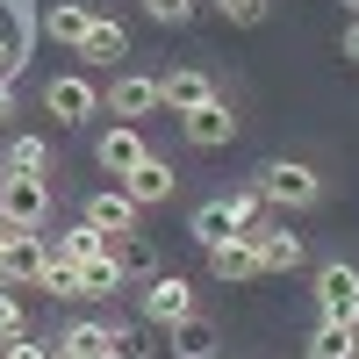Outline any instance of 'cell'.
<instances>
[{"label":"cell","instance_id":"obj_27","mask_svg":"<svg viewBox=\"0 0 359 359\" xmlns=\"http://www.w3.org/2000/svg\"><path fill=\"white\" fill-rule=\"evenodd\" d=\"M208 8H216L223 22H237V29H252V22L266 15V0H208Z\"/></svg>","mask_w":359,"mask_h":359},{"label":"cell","instance_id":"obj_2","mask_svg":"<svg viewBox=\"0 0 359 359\" xmlns=\"http://www.w3.org/2000/svg\"><path fill=\"white\" fill-rule=\"evenodd\" d=\"M0 223L8 230H43L50 223V180L43 172H0Z\"/></svg>","mask_w":359,"mask_h":359},{"label":"cell","instance_id":"obj_34","mask_svg":"<svg viewBox=\"0 0 359 359\" xmlns=\"http://www.w3.org/2000/svg\"><path fill=\"white\" fill-rule=\"evenodd\" d=\"M50 359H86V352H65V345H57V352H50Z\"/></svg>","mask_w":359,"mask_h":359},{"label":"cell","instance_id":"obj_29","mask_svg":"<svg viewBox=\"0 0 359 359\" xmlns=\"http://www.w3.org/2000/svg\"><path fill=\"white\" fill-rule=\"evenodd\" d=\"M57 345H43V338H8L0 345V359H50Z\"/></svg>","mask_w":359,"mask_h":359},{"label":"cell","instance_id":"obj_14","mask_svg":"<svg viewBox=\"0 0 359 359\" xmlns=\"http://www.w3.org/2000/svg\"><path fill=\"white\" fill-rule=\"evenodd\" d=\"M172 359H216V323L208 316H180L172 323Z\"/></svg>","mask_w":359,"mask_h":359},{"label":"cell","instance_id":"obj_24","mask_svg":"<svg viewBox=\"0 0 359 359\" xmlns=\"http://www.w3.org/2000/svg\"><path fill=\"white\" fill-rule=\"evenodd\" d=\"M36 287L57 294V302H72V294H79V266H65V259L50 252V266H43V280H36Z\"/></svg>","mask_w":359,"mask_h":359},{"label":"cell","instance_id":"obj_16","mask_svg":"<svg viewBox=\"0 0 359 359\" xmlns=\"http://www.w3.org/2000/svg\"><path fill=\"white\" fill-rule=\"evenodd\" d=\"M123 50H130V36H123L115 22H86V36H79V57H86V65H115Z\"/></svg>","mask_w":359,"mask_h":359},{"label":"cell","instance_id":"obj_33","mask_svg":"<svg viewBox=\"0 0 359 359\" xmlns=\"http://www.w3.org/2000/svg\"><path fill=\"white\" fill-rule=\"evenodd\" d=\"M345 57H352V65H359V22L345 29Z\"/></svg>","mask_w":359,"mask_h":359},{"label":"cell","instance_id":"obj_35","mask_svg":"<svg viewBox=\"0 0 359 359\" xmlns=\"http://www.w3.org/2000/svg\"><path fill=\"white\" fill-rule=\"evenodd\" d=\"M345 8H352V15H359V0H345Z\"/></svg>","mask_w":359,"mask_h":359},{"label":"cell","instance_id":"obj_25","mask_svg":"<svg viewBox=\"0 0 359 359\" xmlns=\"http://www.w3.org/2000/svg\"><path fill=\"white\" fill-rule=\"evenodd\" d=\"M223 208H230V223H237V230H252L266 201H259V187H237V194H223Z\"/></svg>","mask_w":359,"mask_h":359},{"label":"cell","instance_id":"obj_20","mask_svg":"<svg viewBox=\"0 0 359 359\" xmlns=\"http://www.w3.org/2000/svg\"><path fill=\"white\" fill-rule=\"evenodd\" d=\"M230 230H237V223H230V208H223V201H201V208H194V223H187V237H194L201 252H208V245H223Z\"/></svg>","mask_w":359,"mask_h":359},{"label":"cell","instance_id":"obj_9","mask_svg":"<svg viewBox=\"0 0 359 359\" xmlns=\"http://www.w3.org/2000/svg\"><path fill=\"white\" fill-rule=\"evenodd\" d=\"M208 273L230 280V287H237V280H252V273H259V245H252L245 230H230L223 245H208Z\"/></svg>","mask_w":359,"mask_h":359},{"label":"cell","instance_id":"obj_32","mask_svg":"<svg viewBox=\"0 0 359 359\" xmlns=\"http://www.w3.org/2000/svg\"><path fill=\"white\" fill-rule=\"evenodd\" d=\"M8 115H15V86L0 79V123H8Z\"/></svg>","mask_w":359,"mask_h":359},{"label":"cell","instance_id":"obj_18","mask_svg":"<svg viewBox=\"0 0 359 359\" xmlns=\"http://www.w3.org/2000/svg\"><path fill=\"white\" fill-rule=\"evenodd\" d=\"M57 345H65V352H86V359H108V352H115V323H94V316H86V323H72Z\"/></svg>","mask_w":359,"mask_h":359},{"label":"cell","instance_id":"obj_13","mask_svg":"<svg viewBox=\"0 0 359 359\" xmlns=\"http://www.w3.org/2000/svg\"><path fill=\"white\" fill-rule=\"evenodd\" d=\"M108 245H115V237H108V230H94L86 216H79L72 230H57V259H65V266H86V259H101Z\"/></svg>","mask_w":359,"mask_h":359},{"label":"cell","instance_id":"obj_3","mask_svg":"<svg viewBox=\"0 0 359 359\" xmlns=\"http://www.w3.org/2000/svg\"><path fill=\"white\" fill-rule=\"evenodd\" d=\"M316 309H323V323H352L359 331V273L352 266H323L316 273Z\"/></svg>","mask_w":359,"mask_h":359},{"label":"cell","instance_id":"obj_23","mask_svg":"<svg viewBox=\"0 0 359 359\" xmlns=\"http://www.w3.org/2000/svg\"><path fill=\"white\" fill-rule=\"evenodd\" d=\"M115 266H123V280H130V273H144V280L158 273V259H151V245H144L137 230H130V237H115Z\"/></svg>","mask_w":359,"mask_h":359},{"label":"cell","instance_id":"obj_11","mask_svg":"<svg viewBox=\"0 0 359 359\" xmlns=\"http://www.w3.org/2000/svg\"><path fill=\"white\" fill-rule=\"evenodd\" d=\"M137 216H144V208H137L123 187H101L94 201H86V223H94V230H108V237H130V230H137Z\"/></svg>","mask_w":359,"mask_h":359},{"label":"cell","instance_id":"obj_10","mask_svg":"<svg viewBox=\"0 0 359 359\" xmlns=\"http://www.w3.org/2000/svg\"><path fill=\"white\" fill-rule=\"evenodd\" d=\"M108 108L123 115V123H137V115L165 108V101H158V79H144V72H115V86H108Z\"/></svg>","mask_w":359,"mask_h":359},{"label":"cell","instance_id":"obj_8","mask_svg":"<svg viewBox=\"0 0 359 359\" xmlns=\"http://www.w3.org/2000/svg\"><path fill=\"white\" fill-rule=\"evenodd\" d=\"M180 130H187V144H201V151H223V144L237 137V115L223 101H201V108L180 115Z\"/></svg>","mask_w":359,"mask_h":359},{"label":"cell","instance_id":"obj_17","mask_svg":"<svg viewBox=\"0 0 359 359\" xmlns=\"http://www.w3.org/2000/svg\"><path fill=\"white\" fill-rule=\"evenodd\" d=\"M302 352H309V359H352V352H359V331H352V323H316Z\"/></svg>","mask_w":359,"mask_h":359},{"label":"cell","instance_id":"obj_12","mask_svg":"<svg viewBox=\"0 0 359 359\" xmlns=\"http://www.w3.org/2000/svg\"><path fill=\"white\" fill-rule=\"evenodd\" d=\"M158 101H165L172 115H187V108H201V101H216V86H208V72L180 65V72H165V79H158Z\"/></svg>","mask_w":359,"mask_h":359},{"label":"cell","instance_id":"obj_22","mask_svg":"<svg viewBox=\"0 0 359 359\" xmlns=\"http://www.w3.org/2000/svg\"><path fill=\"white\" fill-rule=\"evenodd\" d=\"M115 287H123V266H115V245H108L101 259L79 266V294H115Z\"/></svg>","mask_w":359,"mask_h":359},{"label":"cell","instance_id":"obj_31","mask_svg":"<svg viewBox=\"0 0 359 359\" xmlns=\"http://www.w3.org/2000/svg\"><path fill=\"white\" fill-rule=\"evenodd\" d=\"M15 65H22V50H15L8 36H0V79H15Z\"/></svg>","mask_w":359,"mask_h":359},{"label":"cell","instance_id":"obj_4","mask_svg":"<svg viewBox=\"0 0 359 359\" xmlns=\"http://www.w3.org/2000/svg\"><path fill=\"white\" fill-rule=\"evenodd\" d=\"M172 180H180V172H172V165H165L158 151H144V158H137L130 172H115V187H123V194H130L137 208H158V201H172Z\"/></svg>","mask_w":359,"mask_h":359},{"label":"cell","instance_id":"obj_6","mask_svg":"<svg viewBox=\"0 0 359 359\" xmlns=\"http://www.w3.org/2000/svg\"><path fill=\"white\" fill-rule=\"evenodd\" d=\"M245 237L259 245V273H294V266H302V237H294V230H280V223H252Z\"/></svg>","mask_w":359,"mask_h":359},{"label":"cell","instance_id":"obj_26","mask_svg":"<svg viewBox=\"0 0 359 359\" xmlns=\"http://www.w3.org/2000/svg\"><path fill=\"white\" fill-rule=\"evenodd\" d=\"M194 8H201V0H144V15H151V22H194Z\"/></svg>","mask_w":359,"mask_h":359},{"label":"cell","instance_id":"obj_1","mask_svg":"<svg viewBox=\"0 0 359 359\" xmlns=\"http://www.w3.org/2000/svg\"><path fill=\"white\" fill-rule=\"evenodd\" d=\"M259 201H273V208H316L323 201V180H316V165H302V158H273V165H259Z\"/></svg>","mask_w":359,"mask_h":359},{"label":"cell","instance_id":"obj_36","mask_svg":"<svg viewBox=\"0 0 359 359\" xmlns=\"http://www.w3.org/2000/svg\"><path fill=\"white\" fill-rule=\"evenodd\" d=\"M352 359H359V352H352Z\"/></svg>","mask_w":359,"mask_h":359},{"label":"cell","instance_id":"obj_28","mask_svg":"<svg viewBox=\"0 0 359 359\" xmlns=\"http://www.w3.org/2000/svg\"><path fill=\"white\" fill-rule=\"evenodd\" d=\"M108 359H151V345H144V331L115 323V352H108Z\"/></svg>","mask_w":359,"mask_h":359},{"label":"cell","instance_id":"obj_19","mask_svg":"<svg viewBox=\"0 0 359 359\" xmlns=\"http://www.w3.org/2000/svg\"><path fill=\"white\" fill-rule=\"evenodd\" d=\"M86 22H94L86 8H72V0H57V8L43 15V36H50V43H72V50H79V36H86Z\"/></svg>","mask_w":359,"mask_h":359},{"label":"cell","instance_id":"obj_15","mask_svg":"<svg viewBox=\"0 0 359 359\" xmlns=\"http://www.w3.org/2000/svg\"><path fill=\"white\" fill-rule=\"evenodd\" d=\"M94 158H101V165H108V172H130V165H137V158H144V137H137V130H130V123H115V130H108V137H101V144H94Z\"/></svg>","mask_w":359,"mask_h":359},{"label":"cell","instance_id":"obj_21","mask_svg":"<svg viewBox=\"0 0 359 359\" xmlns=\"http://www.w3.org/2000/svg\"><path fill=\"white\" fill-rule=\"evenodd\" d=\"M0 172H43V137H8L0 144Z\"/></svg>","mask_w":359,"mask_h":359},{"label":"cell","instance_id":"obj_7","mask_svg":"<svg viewBox=\"0 0 359 359\" xmlns=\"http://www.w3.org/2000/svg\"><path fill=\"white\" fill-rule=\"evenodd\" d=\"M43 108L57 115V123H86V115L101 108V94H94V86H86L79 72H57V79L43 86Z\"/></svg>","mask_w":359,"mask_h":359},{"label":"cell","instance_id":"obj_30","mask_svg":"<svg viewBox=\"0 0 359 359\" xmlns=\"http://www.w3.org/2000/svg\"><path fill=\"white\" fill-rule=\"evenodd\" d=\"M0 338H22V309H15L8 287H0Z\"/></svg>","mask_w":359,"mask_h":359},{"label":"cell","instance_id":"obj_5","mask_svg":"<svg viewBox=\"0 0 359 359\" xmlns=\"http://www.w3.org/2000/svg\"><path fill=\"white\" fill-rule=\"evenodd\" d=\"M144 316H151L158 331H172L180 316H194V287L180 273H151V280H144Z\"/></svg>","mask_w":359,"mask_h":359}]
</instances>
